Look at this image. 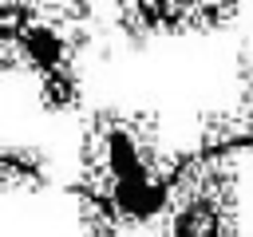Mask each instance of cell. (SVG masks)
<instances>
[{
	"label": "cell",
	"instance_id": "3957f363",
	"mask_svg": "<svg viewBox=\"0 0 253 237\" xmlns=\"http://www.w3.org/2000/svg\"><path fill=\"white\" fill-rule=\"evenodd\" d=\"M162 237H237V198L225 162H206L198 154L186 162Z\"/></svg>",
	"mask_w": 253,
	"mask_h": 237
},
{
	"label": "cell",
	"instance_id": "52a82bcc",
	"mask_svg": "<svg viewBox=\"0 0 253 237\" xmlns=\"http://www.w3.org/2000/svg\"><path fill=\"white\" fill-rule=\"evenodd\" d=\"M0 178L8 190H40L47 182V162L28 146H8L0 154Z\"/></svg>",
	"mask_w": 253,
	"mask_h": 237
},
{
	"label": "cell",
	"instance_id": "9c48e42d",
	"mask_svg": "<svg viewBox=\"0 0 253 237\" xmlns=\"http://www.w3.org/2000/svg\"><path fill=\"white\" fill-rule=\"evenodd\" d=\"M182 8H186L190 28H217L233 16L237 0H182Z\"/></svg>",
	"mask_w": 253,
	"mask_h": 237
},
{
	"label": "cell",
	"instance_id": "7a4b0ae2",
	"mask_svg": "<svg viewBox=\"0 0 253 237\" xmlns=\"http://www.w3.org/2000/svg\"><path fill=\"white\" fill-rule=\"evenodd\" d=\"M83 8L47 0H0V47L4 63H20L36 75L63 67L83 47Z\"/></svg>",
	"mask_w": 253,
	"mask_h": 237
},
{
	"label": "cell",
	"instance_id": "ba28073f",
	"mask_svg": "<svg viewBox=\"0 0 253 237\" xmlns=\"http://www.w3.org/2000/svg\"><path fill=\"white\" fill-rule=\"evenodd\" d=\"M40 103L47 111H67V107L79 103V75H75L71 63L51 67V71L40 75Z\"/></svg>",
	"mask_w": 253,
	"mask_h": 237
},
{
	"label": "cell",
	"instance_id": "6da1fadb",
	"mask_svg": "<svg viewBox=\"0 0 253 237\" xmlns=\"http://www.w3.org/2000/svg\"><path fill=\"white\" fill-rule=\"evenodd\" d=\"M190 158H158L150 166H138L119 178H83V225H107V229H146L154 221H166L178 182L186 174Z\"/></svg>",
	"mask_w": 253,
	"mask_h": 237
},
{
	"label": "cell",
	"instance_id": "8992f818",
	"mask_svg": "<svg viewBox=\"0 0 253 237\" xmlns=\"http://www.w3.org/2000/svg\"><path fill=\"white\" fill-rule=\"evenodd\" d=\"M245 150H253V107H245V111H237V115H217V118L206 122L198 158H206V162H225V166H229V162H233L237 154H245Z\"/></svg>",
	"mask_w": 253,
	"mask_h": 237
},
{
	"label": "cell",
	"instance_id": "5b68a950",
	"mask_svg": "<svg viewBox=\"0 0 253 237\" xmlns=\"http://www.w3.org/2000/svg\"><path fill=\"white\" fill-rule=\"evenodd\" d=\"M119 24L138 40L190 28L182 0H119Z\"/></svg>",
	"mask_w": 253,
	"mask_h": 237
},
{
	"label": "cell",
	"instance_id": "30bf717a",
	"mask_svg": "<svg viewBox=\"0 0 253 237\" xmlns=\"http://www.w3.org/2000/svg\"><path fill=\"white\" fill-rule=\"evenodd\" d=\"M245 99H249V107H253V51L245 55Z\"/></svg>",
	"mask_w": 253,
	"mask_h": 237
},
{
	"label": "cell",
	"instance_id": "277c9868",
	"mask_svg": "<svg viewBox=\"0 0 253 237\" xmlns=\"http://www.w3.org/2000/svg\"><path fill=\"white\" fill-rule=\"evenodd\" d=\"M158 162V126L150 115L95 111L83 134V178H119Z\"/></svg>",
	"mask_w": 253,
	"mask_h": 237
}]
</instances>
